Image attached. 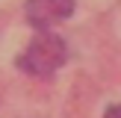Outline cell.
Returning <instances> with one entry per match:
<instances>
[{
	"mask_svg": "<svg viewBox=\"0 0 121 118\" xmlns=\"http://www.w3.org/2000/svg\"><path fill=\"white\" fill-rule=\"evenodd\" d=\"M65 59H68V47H65V41L59 38L56 33L41 30V33L33 38V44L21 53L18 68L27 71V74H33V77H50L56 68L65 65Z\"/></svg>",
	"mask_w": 121,
	"mask_h": 118,
	"instance_id": "6da1fadb",
	"label": "cell"
},
{
	"mask_svg": "<svg viewBox=\"0 0 121 118\" xmlns=\"http://www.w3.org/2000/svg\"><path fill=\"white\" fill-rule=\"evenodd\" d=\"M104 118H121V103H115V106H109Z\"/></svg>",
	"mask_w": 121,
	"mask_h": 118,
	"instance_id": "3957f363",
	"label": "cell"
},
{
	"mask_svg": "<svg viewBox=\"0 0 121 118\" xmlns=\"http://www.w3.org/2000/svg\"><path fill=\"white\" fill-rule=\"evenodd\" d=\"M74 12V0H27V21L35 30H47Z\"/></svg>",
	"mask_w": 121,
	"mask_h": 118,
	"instance_id": "7a4b0ae2",
	"label": "cell"
}]
</instances>
